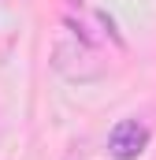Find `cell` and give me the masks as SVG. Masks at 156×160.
<instances>
[{
	"instance_id": "3957f363",
	"label": "cell",
	"mask_w": 156,
	"mask_h": 160,
	"mask_svg": "<svg viewBox=\"0 0 156 160\" xmlns=\"http://www.w3.org/2000/svg\"><path fill=\"white\" fill-rule=\"evenodd\" d=\"M71 4H82V0H71Z\"/></svg>"
},
{
	"instance_id": "7a4b0ae2",
	"label": "cell",
	"mask_w": 156,
	"mask_h": 160,
	"mask_svg": "<svg viewBox=\"0 0 156 160\" xmlns=\"http://www.w3.org/2000/svg\"><path fill=\"white\" fill-rule=\"evenodd\" d=\"M149 145V127L141 119H123L108 134V153L115 160H138Z\"/></svg>"
},
{
	"instance_id": "6da1fadb",
	"label": "cell",
	"mask_w": 156,
	"mask_h": 160,
	"mask_svg": "<svg viewBox=\"0 0 156 160\" xmlns=\"http://www.w3.org/2000/svg\"><path fill=\"white\" fill-rule=\"evenodd\" d=\"M52 67L71 82H97L104 75V60L93 48V41L82 34V26H75L71 19L63 22L60 38L52 45Z\"/></svg>"
}]
</instances>
